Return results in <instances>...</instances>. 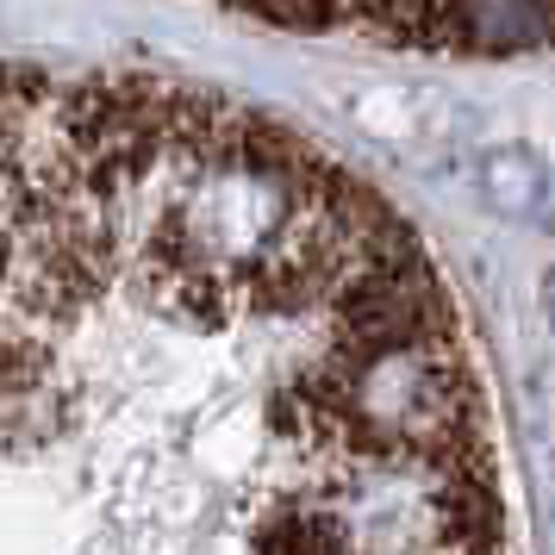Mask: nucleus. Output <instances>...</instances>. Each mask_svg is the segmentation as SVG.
Listing matches in <instances>:
<instances>
[{"label":"nucleus","instance_id":"1","mask_svg":"<svg viewBox=\"0 0 555 555\" xmlns=\"http://www.w3.org/2000/svg\"><path fill=\"white\" fill-rule=\"evenodd\" d=\"M0 555H525L425 237L237 101L0 69Z\"/></svg>","mask_w":555,"mask_h":555}]
</instances>
